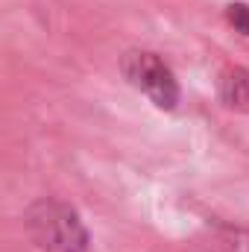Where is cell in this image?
I'll use <instances>...</instances> for the list:
<instances>
[{"label":"cell","mask_w":249,"mask_h":252,"mask_svg":"<svg viewBox=\"0 0 249 252\" xmlns=\"http://www.w3.org/2000/svg\"><path fill=\"white\" fill-rule=\"evenodd\" d=\"M226 21H229L241 35H249V6L247 3H229V6H226Z\"/></svg>","instance_id":"obj_5"},{"label":"cell","mask_w":249,"mask_h":252,"mask_svg":"<svg viewBox=\"0 0 249 252\" xmlns=\"http://www.w3.org/2000/svg\"><path fill=\"white\" fill-rule=\"evenodd\" d=\"M217 94L226 109L249 115V70L247 67H226L220 73Z\"/></svg>","instance_id":"obj_4"},{"label":"cell","mask_w":249,"mask_h":252,"mask_svg":"<svg viewBox=\"0 0 249 252\" xmlns=\"http://www.w3.org/2000/svg\"><path fill=\"white\" fill-rule=\"evenodd\" d=\"M121 70H124L126 82L132 88H138L141 94H147L156 109H164V112L176 109L179 82H176L173 70L161 62V56H156L150 50H129L121 59Z\"/></svg>","instance_id":"obj_2"},{"label":"cell","mask_w":249,"mask_h":252,"mask_svg":"<svg viewBox=\"0 0 249 252\" xmlns=\"http://www.w3.org/2000/svg\"><path fill=\"white\" fill-rule=\"evenodd\" d=\"M190 252H249V232L235 226H208L193 238Z\"/></svg>","instance_id":"obj_3"},{"label":"cell","mask_w":249,"mask_h":252,"mask_svg":"<svg viewBox=\"0 0 249 252\" xmlns=\"http://www.w3.org/2000/svg\"><path fill=\"white\" fill-rule=\"evenodd\" d=\"M27 232L44 252H88V229L62 199H38L27 211Z\"/></svg>","instance_id":"obj_1"}]
</instances>
